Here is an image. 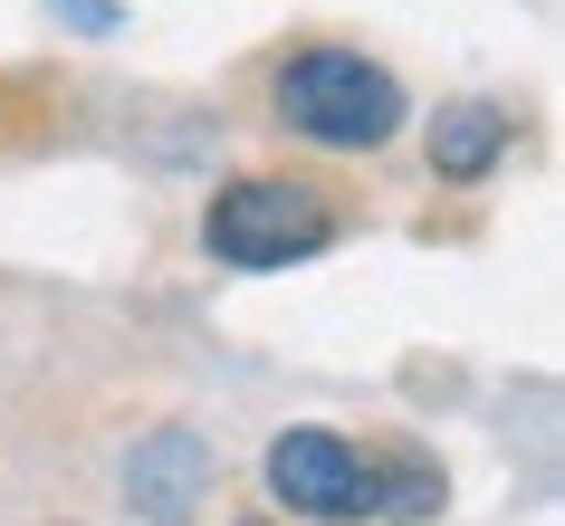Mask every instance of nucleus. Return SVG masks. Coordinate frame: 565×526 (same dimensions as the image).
I'll return each mask as SVG.
<instances>
[{
    "label": "nucleus",
    "instance_id": "obj_2",
    "mask_svg": "<svg viewBox=\"0 0 565 526\" xmlns=\"http://www.w3.org/2000/svg\"><path fill=\"white\" fill-rule=\"evenodd\" d=\"M335 230H345V221H335L327 182H298V173H239L231 192H211V211H202V249L221 268H249V278L335 249Z\"/></svg>",
    "mask_w": 565,
    "mask_h": 526
},
{
    "label": "nucleus",
    "instance_id": "obj_7",
    "mask_svg": "<svg viewBox=\"0 0 565 526\" xmlns=\"http://www.w3.org/2000/svg\"><path fill=\"white\" fill-rule=\"evenodd\" d=\"M58 10H67V20H77V30H96V39L116 30V0H58Z\"/></svg>",
    "mask_w": 565,
    "mask_h": 526
},
{
    "label": "nucleus",
    "instance_id": "obj_6",
    "mask_svg": "<svg viewBox=\"0 0 565 526\" xmlns=\"http://www.w3.org/2000/svg\"><path fill=\"white\" fill-rule=\"evenodd\" d=\"M364 469H374V517L384 526H422V517H441V460L431 450H413V440H393V450H364Z\"/></svg>",
    "mask_w": 565,
    "mask_h": 526
},
{
    "label": "nucleus",
    "instance_id": "obj_1",
    "mask_svg": "<svg viewBox=\"0 0 565 526\" xmlns=\"http://www.w3.org/2000/svg\"><path fill=\"white\" fill-rule=\"evenodd\" d=\"M403 77L364 49H298L278 67V125L307 135L317 153H384L403 135Z\"/></svg>",
    "mask_w": 565,
    "mask_h": 526
},
{
    "label": "nucleus",
    "instance_id": "obj_5",
    "mask_svg": "<svg viewBox=\"0 0 565 526\" xmlns=\"http://www.w3.org/2000/svg\"><path fill=\"white\" fill-rule=\"evenodd\" d=\"M508 144H518V116L489 106V96H460V106L431 116V173L441 182H489L508 163Z\"/></svg>",
    "mask_w": 565,
    "mask_h": 526
},
{
    "label": "nucleus",
    "instance_id": "obj_8",
    "mask_svg": "<svg viewBox=\"0 0 565 526\" xmlns=\"http://www.w3.org/2000/svg\"><path fill=\"white\" fill-rule=\"evenodd\" d=\"M239 526H268V517H239Z\"/></svg>",
    "mask_w": 565,
    "mask_h": 526
},
{
    "label": "nucleus",
    "instance_id": "obj_4",
    "mask_svg": "<svg viewBox=\"0 0 565 526\" xmlns=\"http://www.w3.org/2000/svg\"><path fill=\"white\" fill-rule=\"evenodd\" d=\"M211 440L192 431V421H163V431H145L135 450H125V497H135V517L145 526H192L211 497Z\"/></svg>",
    "mask_w": 565,
    "mask_h": 526
},
{
    "label": "nucleus",
    "instance_id": "obj_3",
    "mask_svg": "<svg viewBox=\"0 0 565 526\" xmlns=\"http://www.w3.org/2000/svg\"><path fill=\"white\" fill-rule=\"evenodd\" d=\"M268 497L307 526H364L374 517V469L335 431H278L268 440Z\"/></svg>",
    "mask_w": 565,
    "mask_h": 526
}]
</instances>
